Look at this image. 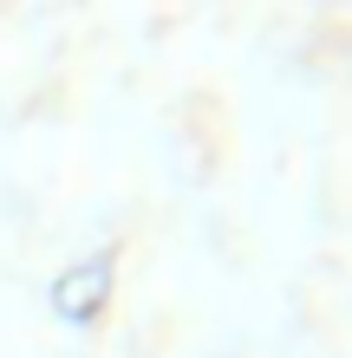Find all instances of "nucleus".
Listing matches in <instances>:
<instances>
[{
	"label": "nucleus",
	"mask_w": 352,
	"mask_h": 358,
	"mask_svg": "<svg viewBox=\"0 0 352 358\" xmlns=\"http://www.w3.org/2000/svg\"><path fill=\"white\" fill-rule=\"evenodd\" d=\"M105 293H111V261L98 255V261H78L66 280L52 287V306L66 313V320H92V313L105 306Z\"/></svg>",
	"instance_id": "obj_1"
}]
</instances>
